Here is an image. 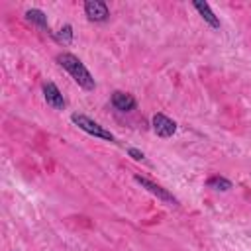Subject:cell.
<instances>
[{
    "instance_id": "obj_1",
    "label": "cell",
    "mask_w": 251,
    "mask_h": 251,
    "mask_svg": "<svg viewBox=\"0 0 251 251\" xmlns=\"http://www.w3.org/2000/svg\"><path fill=\"white\" fill-rule=\"evenodd\" d=\"M57 63L73 76V80H75L80 88H84V90H94L96 82H94L92 75L88 73V69L82 65V61H80L78 57H75V55H71V53H59V55H57Z\"/></svg>"
},
{
    "instance_id": "obj_2",
    "label": "cell",
    "mask_w": 251,
    "mask_h": 251,
    "mask_svg": "<svg viewBox=\"0 0 251 251\" xmlns=\"http://www.w3.org/2000/svg\"><path fill=\"white\" fill-rule=\"evenodd\" d=\"M71 120H73V124L78 126L82 131H86V133H90V135H94V137H100V139L114 141V135H112L108 129H104L100 124H96L94 120H90V118H86V116H82V114H73Z\"/></svg>"
},
{
    "instance_id": "obj_3",
    "label": "cell",
    "mask_w": 251,
    "mask_h": 251,
    "mask_svg": "<svg viewBox=\"0 0 251 251\" xmlns=\"http://www.w3.org/2000/svg\"><path fill=\"white\" fill-rule=\"evenodd\" d=\"M135 182L137 184H141L145 190H149L151 194H155L159 200H163V202H169V204H178V200L169 192V190H165L163 186H159V184H155V182H151L149 178H143V176H135Z\"/></svg>"
},
{
    "instance_id": "obj_4",
    "label": "cell",
    "mask_w": 251,
    "mask_h": 251,
    "mask_svg": "<svg viewBox=\"0 0 251 251\" xmlns=\"http://www.w3.org/2000/svg\"><path fill=\"white\" fill-rule=\"evenodd\" d=\"M84 14H86V18L90 22H104L110 16L108 6L104 2H100V0H88L84 4Z\"/></svg>"
},
{
    "instance_id": "obj_5",
    "label": "cell",
    "mask_w": 251,
    "mask_h": 251,
    "mask_svg": "<svg viewBox=\"0 0 251 251\" xmlns=\"http://www.w3.org/2000/svg\"><path fill=\"white\" fill-rule=\"evenodd\" d=\"M151 122H153V131L159 137H171L176 131V124L171 118H167L165 114H155Z\"/></svg>"
},
{
    "instance_id": "obj_6",
    "label": "cell",
    "mask_w": 251,
    "mask_h": 251,
    "mask_svg": "<svg viewBox=\"0 0 251 251\" xmlns=\"http://www.w3.org/2000/svg\"><path fill=\"white\" fill-rule=\"evenodd\" d=\"M43 98H45V102H47L53 110H63V108H65V98H63L61 90H59L53 82H45V84H43Z\"/></svg>"
},
{
    "instance_id": "obj_7",
    "label": "cell",
    "mask_w": 251,
    "mask_h": 251,
    "mask_svg": "<svg viewBox=\"0 0 251 251\" xmlns=\"http://www.w3.org/2000/svg\"><path fill=\"white\" fill-rule=\"evenodd\" d=\"M112 104H114V108L120 110V112H131V110H135V106H137L135 98H133L131 94H127V92H122V90H116V92L112 94Z\"/></svg>"
},
{
    "instance_id": "obj_8",
    "label": "cell",
    "mask_w": 251,
    "mask_h": 251,
    "mask_svg": "<svg viewBox=\"0 0 251 251\" xmlns=\"http://www.w3.org/2000/svg\"><path fill=\"white\" fill-rule=\"evenodd\" d=\"M194 8L198 10V14L202 16V20H204L208 25H212L214 29L220 27V20H218V18L214 16V12L210 10V4H208V2H200V0H198V2H194Z\"/></svg>"
},
{
    "instance_id": "obj_9",
    "label": "cell",
    "mask_w": 251,
    "mask_h": 251,
    "mask_svg": "<svg viewBox=\"0 0 251 251\" xmlns=\"http://www.w3.org/2000/svg\"><path fill=\"white\" fill-rule=\"evenodd\" d=\"M25 20H27V22H31V24H35V25H39L41 29L49 31L47 16H45L41 10H37V8H31V10H27V12H25Z\"/></svg>"
},
{
    "instance_id": "obj_10",
    "label": "cell",
    "mask_w": 251,
    "mask_h": 251,
    "mask_svg": "<svg viewBox=\"0 0 251 251\" xmlns=\"http://www.w3.org/2000/svg\"><path fill=\"white\" fill-rule=\"evenodd\" d=\"M206 184H208V188H214V190H229L231 188V182L224 176H212V178H208Z\"/></svg>"
},
{
    "instance_id": "obj_11",
    "label": "cell",
    "mask_w": 251,
    "mask_h": 251,
    "mask_svg": "<svg viewBox=\"0 0 251 251\" xmlns=\"http://www.w3.org/2000/svg\"><path fill=\"white\" fill-rule=\"evenodd\" d=\"M55 37H57V41H61V43H65V45H69V43L73 41V27H71V25H63Z\"/></svg>"
},
{
    "instance_id": "obj_12",
    "label": "cell",
    "mask_w": 251,
    "mask_h": 251,
    "mask_svg": "<svg viewBox=\"0 0 251 251\" xmlns=\"http://www.w3.org/2000/svg\"><path fill=\"white\" fill-rule=\"evenodd\" d=\"M127 153H129V157H133L135 161H141V159L145 157L141 151H137V149H133V147H131V149H127Z\"/></svg>"
}]
</instances>
